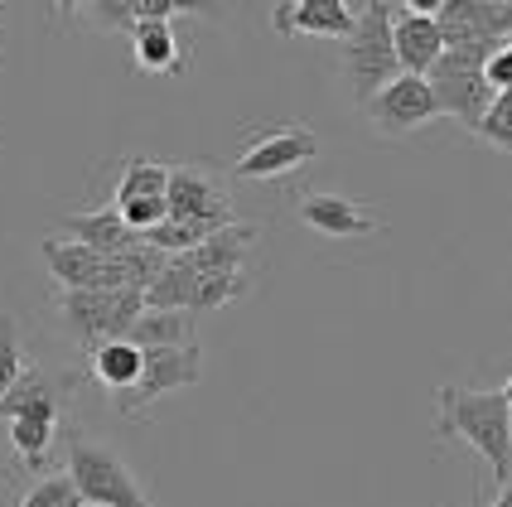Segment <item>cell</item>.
Returning a JSON list of instances; mask_svg holds the SVG:
<instances>
[{
	"mask_svg": "<svg viewBox=\"0 0 512 507\" xmlns=\"http://www.w3.org/2000/svg\"><path fill=\"white\" fill-rule=\"evenodd\" d=\"M435 440H464L488 459L493 488L512 483V392L440 387L435 392Z\"/></svg>",
	"mask_w": 512,
	"mask_h": 507,
	"instance_id": "obj_1",
	"label": "cell"
},
{
	"mask_svg": "<svg viewBox=\"0 0 512 507\" xmlns=\"http://www.w3.org/2000/svg\"><path fill=\"white\" fill-rule=\"evenodd\" d=\"M63 474L78 488L83 507H155L145 498L141 479L131 474V464L107 450L97 435H87L83 425L63 430Z\"/></svg>",
	"mask_w": 512,
	"mask_h": 507,
	"instance_id": "obj_2",
	"label": "cell"
},
{
	"mask_svg": "<svg viewBox=\"0 0 512 507\" xmlns=\"http://www.w3.org/2000/svg\"><path fill=\"white\" fill-rule=\"evenodd\" d=\"M0 421L10 425V445L34 479L49 474V450L58 440V392L44 372L25 367L20 382L0 396Z\"/></svg>",
	"mask_w": 512,
	"mask_h": 507,
	"instance_id": "obj_3",
	"label": "cell"
},
{
	"mask_svg": "<svg viewBox=\"0 0 512 507\" xmlns=\"http://www.w3.org/2000/svg\"><path fill=\"white\" fill-rule=\"evenodd\" d=\"M401 0H363L353 5V34L343 39V83L358 102H368L377 87L397 78V54H392V15Z\"/></svg>",
	"mask_w": 512,
	"mask_h": 507,
	"instance_id": "obj_4",
	"label": "cell"
},
{
	"mask_svg": "<svg viewBox=\"0 0 512 507\" xmlns=\"http://www.w3.org/2000/svg\"><path fill=\"white\" fill-rule=\"evenodd\" d=\"M54 310L78 343L97 348L126 334V324L145 310V300L141 290H58Z\"/></svg>",
	"mask_w": 512,
	"mask_h": 507,
	"instance_id": "obj_5",
	"label": "cell"
},
{
	"mask_svg": "<svg viewBox=\"0 0 512 507\" xmlns=\"http://www.w3.org/2000/svg\"><path fill=\"white\" fill-rule=\"evenodd\" d=\"M503 49V44H498ZM493 49H440V58L430 63L426 83L435 92V107L450 112L459 126L474 131V121L484 116V107L493 102V92L484 87V58Z\"/></svg>",
	"mask_w": 512,
	"mask_h": 507,
	"instance_id": "obj_6",
	"label": "cell"
},
{
	"mask_svg": "<svg viewBox=\"0 0 512 507\" xmlns=\"http://www.w3.org/2000/svg\"><path fill=\"white\" fill-rule=\"evenodd\" d=\"M199 382H203V343H189V348H145L136 387L112 396V401L121 416H145L160 396L199 387Z\"/></svg>",
	"mask_w": 512,
	"mask_h": 507,
	"instance_id": "obj_7",
	"label": "cell"
},
{
	"mask_svg": "<svg viewBox=\"0 0 512 507\" xmlns=\"http://www.w3.org/2000/svg\"><path fill=\"white\" fill-rule=\"evenodd\" d=\"M363 116H368V126L377 131V136H411L416 126H426V121H435L440 116V107H435V92H430L426 78H406V73H397L387 87H377L368 102H363Z\"/></svg>",
	"mask_w": 512,
	"mask_h": 507,
	"instance_id": "obj_8",
	"label": "cell"
},
{
	"mask_svg": "<svg viewBox=\"0 0 512 507\" xmlns=\"http://www.w3.org/2000/svg\"><path fill=\"white\" fill-rule=\"evenodd\" d=\"M310 160H319V136L310 126H276V131H261L232 160V174L237 179H281V174L305 169Z\"/></svg>",
	"mask_w": 512,
	"mask_h": 507,
	"instance_id": "obj_9",
	"label": "cell"
},
{
	"mask_svg": "<svg viewBox=\"0 0 512 507\" xmlns=\"http://www.w3.org/2000/svg\"><path fill=\"white\" fill-rule=\"evenodd\" d=\"M165 218L194 223L203 232H218V227L237 223L228 198L218 194V184L208 174H199L194 165H170V179H165Z\"/></svg>",
	"mask_w": 512,
	"mask_h": 507,
	"instance_id": "obj_10",
	"label": "cell"
},
{
	"mask_svg": "<svg viewBox=\"0 0 512 507\" xmlns=\"http://www.w3.org/2000/svg\"><path fill=\"white\" fill-rule=\"evenodd\" d=\"M44 261L58 290H126L116 256H97L68 237H44Z\"/></svg>",
	"mask_w": 512,
	"mask_h": 507,
	"instance_id": "obj_11",
	"label": "cell"
},
{
	"mask_svg": "<svg viewBox=\"0 0 512 507\" xmlns=\"http://www.w3.org/2000/svg\"><path fill=\"white\" fill-rule=\"evenodd\" d=\"M440 25L435 15H421L411 10V0H401L397 15H392V54H397V73L406 78H426L430 63L440 58Z\"/></svg>",
	"mask_w": 512,
	"mask_h": 507,
	"instance_id": "obj_12",
	"label": "cell"
},
{
	"mask_svg": "<svg viewBox=\"0 0 512 507\" xmlns=\"http://www.w3.org/2000/svg\"><path fill=\"white\" fill-rule=\"evenodd\" d=\"M276 34H314V39H348L353 34V5L348 0H290L271 10Z\"/></svg>",
	"mask_w": 512,
	"mask_h": 507,
	"instance_id": "obj_13",
	"label": "cell"
},
{
	"mask_svg": "<svg viewBox=\"0 0 512 507\" xmlns=\"http://www.w3.org/2000/svg\"><path fill=\"white\" fill-rule=\"evenodd\" d=\"M300 218L314 232H324V237H372L382 227L372 213H363L353 198L343 194H305L300 198Z\"/></svg>",
	"mask_w": 512,
	"mask_h": 507,
	"instance_id": "obj_14",
	"label": "cell"
},
{
	"mask_svg": "<svg viewBox=\"0 0 512 507\" xmlns=\"http://www.w3.org/2000/svg\"><path fill=\"white\" fill-rule=\"evenodd\" d=\"M256 242V223H228L218 232H208L194 252H184L179 261L194 271V276H208V271H242V261Z\"/></svg>",
	"mask_w": 512,
	"mask_h": 507,
	"instance_id": "obj_15",
	"label": "cell"
},
{
	"mask_svg": "<svg viewBox=\"0 0 512 507\" xmlns=\"http://www.w3.org/2000/svg\"><path fill=\"white\" fill-rule=\"evenodd\" d=\"M63 227H68V242H78V247H87V252H97V256H121L126 247H136V242H141L131 227L116 218L112 203L87 208V213H68Z\"/></svg>",
	"mask_w": 512,
	"mask_h": 507,
	"instance_id": "obj_16",
	"label": "cell"
},
{
	"mask_svg": "<svg viewBox=\"0 0 512 507\" xmlns=\"http://www.w3.org/2000/svg\"><path fill=\"white\" fill-rule=\"evenodd\" d=\"M435 20L440 25H459L469 29L474 39H488V44H512V5L508 0H445L435 5Z\"/></svg>",
	"mask_w": 512,
	"mask_h": 507,
	"instance_id": "obj_17",
	"label": "cell"
},
{
	"mask_svg": "<svg viewBox=\"0 0 512 507\" xmlns=\"http://www.w3.org/2000/svg\"><path fill=\"white\" fill-rule=\"evenodd\" d=\"M126 343L131 348H189V343H199L194 334V314L189 310H141L131 324H126Z\"/></svg>",
	"mask_w": 512,
	"mask_h": 507,
	"instance_id": "obj_18",
	"label": "cell"
},
{
	"mask_svg": "<svg viewBox=\"0 0 512 507\" xmlns=\"http://www.w3.org/2000/svg\"><path fill=\"white\" fill-rule=\"evenodd\" d=\"M131 49H136V63L145 73H179L184 68V49L174 39V25H145V20H136L131 25Z\"/></svg>",
	"mask_w": 512,
	"mask_h": 507,
	"instance_id": "obj_19",
	"label": "cell"
},
{
	"mask_svg": "<svg viewBox=\"0 0 512 507\" xmlns=\"http://www.w3.org/2000/svg\"><path fill=\"white\" fill-rule=\"evenodd\" d=\"M92 377H97L112 396L131 392V387H136V377H141V348H131L126 338L97 343V348H92Z\"/></svg>",
	"mask_w": 512,
	"mask_h": 507,
	"instance_id": "obj_20",
	"label": "cell"
},
{
	"mask_svg": "<svg viewBox=\"0 0 512 507\" xmlns=\"http://www.w3.org/2000/svg\"><path fill=\"white\" fill-rule=\"evenodd\" d=\"M189 295H194V271H189L179 256H170L165 271L141 290L145 310H189Z\"/></svg>",
	"mask_w": 512,
	"mask_h": 507,
	"instance_id": "obj_21",
	"label": "cell"
},
{
	"mask_svg": "<svg viewBox=\"0 0 512 507\" xmlns=\"http://www.w3.org/2000/svg\"><path fill=\"white\" fill-rule=\"evenodd\" d=\"M237 295H247V276H242V271H208V276H194L189 314L199 319V314H208V310H223Z\"/></svg>",
	"mask_w": 512,
	"mask_h": 507,
	"instance_id": "obj_22",
	"label": "cell"
},
{
	"mask_svg": "<svg viewBox=\"0 0 512 507\" xmlns=\"http://www.w3.org/2000/svg\"><path fill=\"white\" fill-rule=\"evenodd\" d=\"M165 179H170V165H155V160H126L112 203H126V198H165Z\"/></svg>",
	"mask_w": 512,
	"mask_h": 507,
	"instance_id": "obj_23",
	"label": "cell"
},
{
	"mask_svg": "<svg viewBox=\"0 0 512 507\" xmlns=\"http://www.w3.org/2000/svg\"><path fill=\"white\" fill-rule=\"evenodd\" d=\"M474 136H484L493 150H512V92H493V102L484 107V116L474 121Z\"/></svg>",
	"mask_w": 512,
	"mask_h": 507,
	"instance_id": "obj_24",
	"label": "cell"
},
{
	"mask_svg": "<svg viewBox=\"0 0 512 507\" xmlns=\"http://www.w3.org/2000/svg\"><path fill=\"white\" fill-rule=\"evenodd\" d=\"M25 367L29 358H25V343H20V324H15V314H0V396L20 382Z\"/></svg>",
	"mask_w": 512,
	"mask_h": 507,
	"instance_id": "obj_25",
	"label": "cell"
},
{
	"mask_svg": "<svg viewBox=\"0 0 512 507\" xmlns=\"http://www.w3.org/2000/svg\"><path fill=\"white\" fill-rule=\"evenodd\" d=\"M20 507H83V498H78V488L68 483V474H44V479L25 493Z\"/></svg>",
	"mask_w": 512,
	"mask_h": 507,
	"instance_id": "obj_26",
	"label": "cell"
},
{
	"mask_svg": "<svg viewBox=\"0 0 512 507\" xmlns=\"http://www.w3.org/2000/svg\"><path fill=\"white\" fill-rule=\"evenodd\" d=\"M484 87L488 92H512V44L484 58Z\"/></svg>",
	"mask_w": 512,
	"mask_h": 507,
	"instance_id": "obj_27",
	"label": "cell"
},
{
	"mask_svg": "<svg viewBox=\"0 0 512 507\" xmlns=\"http://www.w3.org/2000/svg\"><path fill=\"white\" fill-rule=\"evenodd\" d=\"M92 25L102 29H131L136 25V15H131V0H107V5H87L83 10Z\"/></svg>",
	"mask_w": 512,
	"mask_h": 507,
	"instance_id": "obj_28",
	"label": "cell"
},
{
	"mask_svg": "<svg viewBox=\"0 0 512 507\" xmlns=\"http://www.w3.org/2000/svg\"><path fill=\"white\" fill-rule=\"evenodd\" d=\"M493 507H512V493H508V488H498V498H493Z\"/></svg>",
	"mask_w": 512,
	"mask_h": 507,
	"instance_id": "obj_29",
	"label": "cell"
}]
</instances>
